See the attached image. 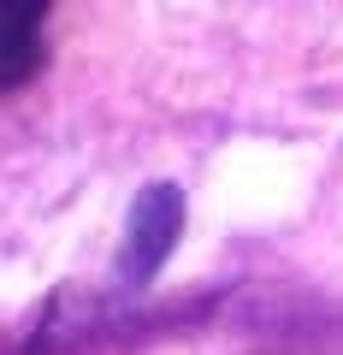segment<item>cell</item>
<instances>
[{"label":"cell","mask_w":343,"mask_h":355,"mask_svg":"<svg viewBox=\"0 0 343 355\" xmlns=\"http://www.w3.org/2000/svg\"><path fill=\"white\" fill-rule=\"evenodd\" d=\"M178 231H184V190L178 184H142L125 219V243H118V279L148 284L166 266V254L178 249Z\"/></svg>","instance_id":"cell-1"},{"label":"cell","mask_w":343,"mask_h":355,"mask_svg":"<svg viewBox=\"0 0 343 355\" xmlns=\"http://www.w3.org/2000/svg\"><path fill=\"white\" fill-rule=\"evenodd\" d=\"M42 18L48 0H0V89H18L42 71Z\"/></svg>","instance_id":"cell-2"}]
</instances>
